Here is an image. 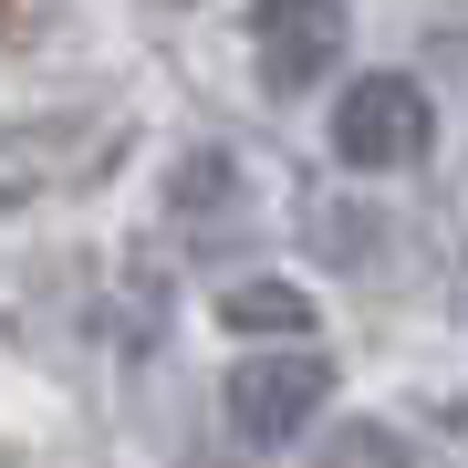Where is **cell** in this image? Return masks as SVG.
<instances>
[{
	"label": "cell",
	"instance_id": "1",
	"mask_svg": "<svg viewBox=\"0 0 468 468\" xmlns=\"http://www.w3.org/2000/svg\"><path fill=\"white\" fill-rule=\"evenodd\" d=\"M437 146V104L417 73H365V84H344L334 104V156L344 167H417Z\"/></svg>",
	"mask_w": 468,
	"mask_h": 468
},
{
	"label": "cell",
	"instance_id": "2",
	"mask_svg": "<svg viewBox=\"0 0 468 468\" xmlns=\"http://www.w3.org/2000/svg\"><path fill=\"white\" fill-rule=\"evenodd\" d=\"M323 396H334V365L323 354H250V365H229V427L250 448H292L323 417Z\"/></svg>",
	"mask_w": 468,
	"mask_h": 468
},
{
	"label": "cell",
	"instance_id": "3",
	"mask_svg": "<svg viewBox=\"0 0 468 468\" xmlns=\"http://www.w3.org/2000/svg\"><path fill=\"white\" fill-rule=\"evenodd\" d=\"M250 32H261V73L271 84H313V73H334V52H344V0H250Z\"/></svg>",
	"mask_w": 468,
	"mask_h": 468
},
{
	"label": "cell",
	"instance_id": "4",
	"mask_svg": "<svg viewBox=\"0 0 468 468\" xmlns=\"http://www.w3.org/2000/svg\"><path fill=\"white\" fill-rule=\"evenodd\" d=\"M104 156H115V125L84 135V146L63 125H0V208H32V198H52V177H84Z\"/></svg>",
	"mask_w": 468,
	"mask_h": 468
},
{
	"label": "cell",
	"instance_id": "5",
	"mask_svg": "<svg viewBox=\"0 0 468 468\" xmlns=\"http://www.w3.org/2000/svg\"><path fill=\"white\" fill-rule=\"evenodd\" d=\"M218 323H229V334H313V292L302 282H229L218 292Z\"/></svg>",
	"mask_w": 468,
	"mask_h": 468
},
{
	"label": "cell",
	"instance_id": "6",
	"mask_svg": "<svg viewBox=\"0 0 468 468\" xmlns=\"http://www.w3.org/2000/svg\"><path fill=\"white\" fill-rule=\"evenodd\" d=\"M313 468H406V437L375 427V417H354V427H334V437L313 448Z\"/></svg>",
	"mask_w": 468,
	"mask_h": 468
},
{
	"label": "cell",
	"instance_id": "7",
	"mask_svg": "<svg viewBox=\"0 0 468 468\" xmlns=\"http://www.w3.org/2000/svg\"><path fill=\"white\" fill-rule=\"evenodd\" d=\"M52 21H63V0H0V52H32Z\"/></svg>",
	"mask_w": 468,
	"mask_h": 468
}]
</instances>
